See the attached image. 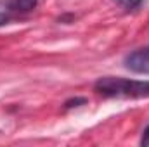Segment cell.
Instances as JSON below:
<instances>
[{"instance_id": "6", "label": "cell", "mask_w": 149, "mask_h": 147, "mask_svg": "<svg viewBox=\"0 0 149 147\" xmlns=\"http://www.w3.org/2000/svg\"><path fill=\"white\" fill-rule=\"evenodd\" d=\"M85 102H87V99H85V97H74V99H70V101L64 104V109L78 107V106H81V104H85Z\"/></svg>"}, {"instance_id": "3", "label": "cell", "mask_w": 149, "mask_h": 147, "mask_svg": "<svg viewBox=\"0 0 149 147\" xmlns=\"http://www.w3.org/2000/svg\"><path fill=\"white\" fill-rule=\"evenodd\" d=\"M17 14L14 7V0H0V26L7 24Z\"/></svg>"}, {"instance_id": "4", "label": "cell", "mask_w": 149, "mask_h": 147, "mask_svg": "<svg viewBox=\"0 0 149 147\" xmlns=\"http://www.w3.org/2000/svg\"><path fill=\"white\" fill-rule=\"evenodd\" d=\"M38 0H14V7L17 10V14H24V12H30L37 7Z\"/></svg>"}, {"instance_id": "7", "label": "cell", "mask_w": 149, "mask_h": 147, "mask_svg": "<svg viewBox=\"0 0 149 147\" xmlns=\"http://www.w3.org/2000/svg\"><path fill=\"white\" fill-rule=\"evenodd\" d=\"M141 144L146 147L149 146V125L146 126V130H144V133H142V140H141Z\"/></svg>"}, {"instance_id": "5", "label": "cell", "mask_w": 149, "mask_h": 147, "mask_svg": "<svg viewBox=\"0 0 149 147\" xmlns=\"http://www.w3.org/2000/svg\"><path fill=\"white\" fill-rule=\"evenodd\" d=\"M113 2L118 3L120 7L127 9V10H132V9H135V7H139L144 0H113Z\"/></svg>"}, {"instance_id": "1", "label": "cell", "mask_w": 149, "mask_h": 147, "mask_svg": "<svg viewBox=\"0 0 149 147\" xmlns=\"http://www.w3.org/2000/svg\"><path fill=\"white\" fill-rule=\"evenodd\" d=\"M94 90L102 97L142 99V97H149V81L127 80V78H116V76H102L95 81Z\"/></svg>"}, {"instance_id": "2", "label": "cell", "mask_w": 149, "mask_h": 147, "mask_svg": "<svg viewBox=\"0 0 149 147\" xmlns=\"http://www.w3.org/2000/svg\"><path fill=\"white\" fill-rule=\"evenodd\" d=\"M125 66L139 74H149V47L148 49H141L132 52L130 55H127L125 59Z\"/></svg>"}]
</instances>
